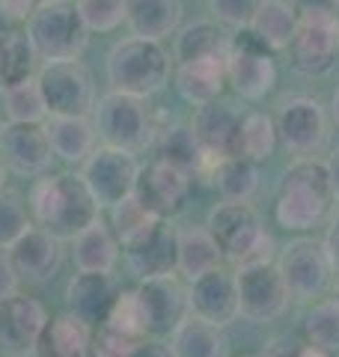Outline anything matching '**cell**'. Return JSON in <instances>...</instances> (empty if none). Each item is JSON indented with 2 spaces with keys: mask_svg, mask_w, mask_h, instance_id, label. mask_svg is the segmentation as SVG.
Instances as JSON below:
<instances>
[{
  "mask_svg": "<svg viewBox=\"0 0 339 357\" xmlns=\"http://www.w3.org/2000/svg\"><path fill=\"white\" fill-rule=\"evenodd\" d=\"M27 211L33 227L51 232L60 241H72L77 232H84L89 223L101 218L93 194L86 191L84 178L72 173L42 176L30 185Z\"/></svg>",
  "mask_w": 339,
  "mask_h": 357,
  "instance_id": "1",
  "label": "cell"
},
{
  "mask_svg": "<svg viewBox=\"0 0 339 357\" xmlns=\"http://www.w3.org/2000/svg\"><path fill=\"white\" fill-rule=\"evenodd\" d=\"M333 203L324 158L292 161L277 185L274 220L286 232H312L333 218Z\"/></svg>",
  "mask_w": 339,
  "mask_h": 357,
  "instance_id": "2",
  "label": "cell"
},
{
  "mask_svg": "<svg viewBox=\"0 0 339 357\" xmlns=\"http://www.w3.org/2000/svg\"><path fill=\"white\" fill-rule=\"evenodd\" d=\"M202 227L218 241L223 259L235 268L277 262L274 238L250 203H218L209 211Z\"/></svg>",
  "mask_w": 339,
  "mask_h": 357,
  "instance_id": "3",
  "label": "cell"
},
{
  "mask_svg": "<svg viewBox=\"0 0 339 357\" xmlns=\"http://www.w3.org/2000/svg\"><path fill=\"white\" fill-rule=\"evenodd\" d=\"M105 72L110 93L134 96L146 102L173 81V57L167 54L164 45L126 36L110 48Z\"/></svg>",
  "mask_w": 339,
  "mask_h": 357,
  "instance_id": "4",
  "label": "cell"
},
{
  "mask_svg": "<svg viewBox=\"0 0 339 357\" xmlns=\"http://www.w3.org/2000/svg\"><path fill=\"white\" fill-rule=\"evenodd\" d=\"M24 33L36 57L45 63L81 60L89 42V33L81 15H77V3H69V0H42V3H36L33 15L27 18Z\"/></svg>",
  "mask_w": 339,
  "mask_h": 357,
  "instance_id": "5",
  "label": "cell"
},
{
  "mask_svg": "<svg viewBox=\"0 0 339 357\" xmlns=\"http://www.w3.org/2000/svg\"><path fill=\"white\" fill-rule=\"evenodd\" d=\"M93 126L101 146L122 149L131 155L146 152L158 137V126L149 105L143 98L122 93H105L98 98L93 110Z\"/></svg>",
  "mask_w": 339,
  "mask_h": 357,
  "instance_id": "6",
  "label": "cell"
},
{
  "mask_svg": "<svg viewBox=\"0 0 339 357\" xmlns=\"http://www.w3.org/2000/svg\"><path fill=\"white\" fill-rule=\"evenodd\" d=\"M292 69L303 77H324L339 63V21L327 3L301 6V24L289 45Z\"/></svg>",
  "mask_w": 339,
  "mask_h": 357,
  "instance_id": "7",
  "label": "cell"
},
{
  "mask_svg": "<svg viewBox=\"0 0 339 357\" xmlns=\"http://www.w3.org/2000/svg\"><path fill=\"white\" fill-rule=\"evenodd\" d=\"M277 271L289 289L292 301H312L322 298L333 283V265L324 250V241L312 236L292 238L286 248L277 253Z\"/></svg>",
  "mask_w": 339,
  "mask_h": 357,
  "instance_id": "8",
  "label": "cell"
},
{
  "mask_svg": "<svg viewBox=\"0 0 339 357\" xmlns=\"http://www.w3.org/2000/svg\"><path fill=\"white\" fill-rule=\"evenodd\" d=\"M36 81L48 116H89L96 110V81L81 60L42 63Z\"/></svg>",
  "mask_w": 339,
  "mask_h": 357,
  "instance_id": "9",
  "label": "cell"
},
{
  "mask_svg": "<svg viewBox=\"0 0 339 357\" xmlns=\"http://www.w3.org/2000/svg\"><path fill=\"white\" fill-rule=\"evenodd\" d=\"M277 122V137L280 146L286 149L295 161L319 158L331 137V126H327V110L322 107L319 98L312 96H292L280 105Z\"/></svg>",
  "mask_w": 339,
  "mask_h": 357,
  "instance_id": "10",
  "label": "cell"
},
{
  "mask_svg": "<svg viewBox=\"0 0 339 357\" xmlns=\"http://www.w3.org/2000/svg\"><path fill=\"white\" fill-rule=\"evenodd\" d=\"M226 84L232 86L235 96L247 98V102L265 98L277 84L274 54L265 48L250 27L232 33L229 57H226Z\"/></svg>",
  "mask_w": 339,
  "mask_h": 357,
  "instance_id": "11",
  "label": "cell"
},
{
  "mask_svg": "<svg viewBox=\"0 0 339 357\" xmlns=\"http://www.w3.org/2000/svg\"><path fill=\"white\" fill-rule=\"evenodd\" d=\"M86 191L93 194L98 208H113L134 197L140 178V161L137 155L110 149V146H96V152L81 164V173Z\"/></svg>",
  "mask_w": 339,
  "mask_h": 357,
  "instance_id": "12",
  "label": "cell"
},
{
  "mask_svg": "<svg viewBox=\"0 0 339 357\" xmlns=\"http://www.w3.org/2000/svg\"><path fill=\"white\" fill-rule=\"evenodd\" d=\"M235 292H239V316L253 325L277 321L289 310V289L282 283L277 265L235 268Z\"/></svg>",
  "mask_w": 339,
  "mask_h": 357,
  "instance_id": "13",
  "label": "cell"
},
{
  "mask_svg": "<svg viewBox=\"0 0 339 357\" xmlns=\"http://www.w3.org/2000/svg\"><path fill=\"white\" fill-rule=\"evenodd\" d=\"M190 185H194V176H188L185 170H179L173 164L164 161H152L140 167V178L137 188H134V199L149 211L158 220H170L176 218L179 211L185 208Z\"/></svg>",
  "mask_w": 339,
  "mask_h": 357,
  "instance_id": "14",
  "label": "cell"
},
{
  "mask_svg": "<svg viewBox=\"0 0 339 357\" xmlns=\"http://www.w3.org/2000/svg\"><path fill=\"white\" fill-rule=\"evenodd\" d=\"M137 298L143 307V319H146V337L152 340H164L173 337L176 328L190 316V304H188V286L176 277H161V280H146L137 283Z\"/></svg>",
  "mask_w": 339,
  "mask_h": 357,
  "instance_id": "15",
  "label": "cell"
},
{
  "mask_svg": "<svg viewBox=\"0 0 339 357\" xmlns=\"http://www.w3.org/2000/svg\"><path fill=\"white\" fill-rule=\"evenodd\" d=\"M48 321L51 316L39 298L15 292L13 298L0 301V345L15 357H30L36 351Z\"/></svg>",
  "mask_w": 339,
  "mask_h": 357,
  "instance_id": "16",
  "label": "cell"
},
{
  "mask_svg": "<svg viewBox=\"0 0 339 357\" xmlns=\"http://www.w3.org/2000/svg\"><path fill=\"white\" fill-rule=\"evenodd\" d=\"M0 158H3L6 170L18 176H48V167L54 161V149L42 126H15L6 122L0 128Z\"/></svg>",
  "mask_w": 339,
  "mask_h": 357,
  "instance_id": "17",
  "label": "cell"
},
{
  "mask_svg": "<svg viewBox=\"0 0 339 357\" xmlns=\"http://www.w3.org/2000/svg\"><path fill=\"white\" fill-rule=\"evenodd\" d=\"M190 316L214 328H226L239 319V292H235V274L218 268L202 274L199 280L188 283Z\"/></svg>",
  "mask_w": 339,
  "mask_h": 357,
  "instance_id": "18",
  "label": "cell"
},
{
  "mask_svg": "<svg viewBox=\"0 0 339 357\" xmlns=\"http://www.w3.org/2000/svg\"><path fill=\"white\" fill-rule=\"evenodd\" d=\"M122 286L113 274H86L77 271L66 286V312H72L77 321H84L89 331L101 328L110 316V307L116 304Z\"/></svg>",
  "mask_w": 339,
  "mask_h": 357,
  "instance_id": "19",
  "label": "cell"
},
{
  "mask_svg": "<svg viewBox=\"0 0 339 357\" xmlns=\"http://www.w3.org/2000/svg\"><path fill=\"white\" fill-rule=\"evenodd\" d=\"M241 122L244 116L226 102H214L206 107H197L190 116V128L194 137L199 140L202 152L211 161L220 158H232L239 155V134H241Z\"/></svg>",
  "mask_w": 339,
  "mask_h": 357,
  "instance_id": "20",
  "label": "cell"
},
{
  "mask_svg": "<svg viewBox=\"0 0 339 357\" xmlns=\"http://www.w3.org/2000/svg\"><path fill=\"white\" fill-rule=\"evenodd\" d=\"M128 262V271L140 283L161 280V277H176V259H179V229L161 220L158 227L137 241L134 248L122 250Z\"/></svg>",
  "mask_w": 339,
  "mask_h": 357,
  "instance_id": "21",
  "label": "cell"
},
{
  "mask_svg": "<svg viewBox=\"0 0 339 357\" xmlns=\"http://www.w3.org/2000/svg\"><path fill=\"white\" fill-rule=\"evenodd\" d=\"M6 256H9V262H13V268H15L18 280L48 283L51 277L60 271L66 250H63L60 238H54L51 232L33 227L13 244V250H9Z\"/></svg>",
  "mask_w": 339,
  "mask_h": 357,
  "instance_id": "22",
  "label": "cell"
},
{
  "mask_svg": "<svg viewBox=\"0 0 339 357\" xmlns=\"http://www.w3.org/2000/svg\"><path fill=\"white\" fill-rule=\"evenodd\" d=\"M173 86L179 98L190 107H206L220 102V93L226 89V57L173 66Z\"/></svg>",
  "mask_w": 339,
  "mask_h": 357,
  "instance_id": "23",
  "label": "cell"
},
{
  "mask_svg": "<svg viewBox=\"0 0 339 357\" xmlns=\"http://www.w3.org/2000/svg\"><path fill=\"white\" fill-rule=\"evenodd\" d=\"M119 256H122V244L116 241V236H113L110 223L101 220V218L72 238V262H75L77 271L113 274Z\"/></svg>",
  "mask_w": 339,
  "mask_h": 357,
  "instance_id": "24",
  "label": "cell"
},
{
  "mask_svg": "<svg viewBox=\"0 0 339 357\" xmlns=\"http://www.w3.org/2000/svg\"><path fill=\"white\" fill-rule=\"evenodd\" d=\"M152 149L158 155V161L173 164L179 170H185L188 176H209L211 170V158L202 152L199 140L194 137L190 122H176V126L158 128V137L152 143Z\"/></svg>",
  "mask_w": 339,
  "mask_h": 357,
  "instance_id": "25",
  "label": "cell"
},
{
  "mask_svg": "<svg viewBox=\"0 0 339 357\" xmlns=\"http://www.w3.org/2000/svg\"><path fill=\"white\" fill-rule=\"evenodd\" d=\"M232 33H226L214 21H194L176 33L173 42V66L199 63V60H223L229 57Z\"/></svg>",
  "mask_w": 339,
  "mask_h": 357,
  "instance_id": "26",
  "label": "cell"
},
{
  "mask_svg": "<svg viewBox=\"0 0 339 357\" xmlns=\"http://www.w3.org/2000/svg\"><path fill=\"white\" fill-rule=\"evenodd\" d=\"M45 134L54 149V158L66 164H84L96 152V126L89 116H48Z\"/></svg>",
  "mask_w": 339,
  "mask_h": 357,
  "instance_id": "27",
  "label": "cell"
},
{
  "mask_svg": "<svg viewBox=\"0 0 339 357\" xmlns=\"http://www.w3.org/2000/svg\"><path fill=\"white\" fill-rule=\"evenodd\" d=\"M185 6L179 0H134L128 3V27L134 39L161 45L182 24Z\"/></svg>",
  "mask_w": 339,
  "mask_h": 357,
  "instance_id": "28",
  "label": "cell"
},
{
  "mask_svg": "<svg viewBox=\"0 0 339 357\" xmlns=\"http://www.w3.org/2000/svg\"><path fill=\"white\" fill-rule=\"evenodd\" d=\"M298 24H301L298 3H289V0H262V3H256L250 30L262 39V45L271 54H277V51H289V45L298 33Z\"/></svg>",
  "mask_w": 339,
  "mask_h": 357,
  "instance_id": "29",
  "label": "cell"
},
{
  "mask_svg": "<svg viewBox=\"0 0 339 357\" xmlns=\"http://www.w3.org/2000/svg\"><path fill=\"white\" fill-rule=\"evenodd\" d=\"M220 262H223V253L206 227H182L179 229L176 274H182L188 283H194L202 274L223 268Z\"/></svg>",
  "mask_w": 339,
  "mask_h": 357,
  "instance_id": "30",
  "label": "cell"
},
{
  "mask_svg": "<svg viewBox=\"0 0 339 357\" xmlns=\"http://www.w3.org/2000/svg\"><path fill=\"white\" fill-rule=\"evenodd\" d=\"M89 342H93V331L72 312H60L48 321L33 357H89Z\"/></svg>",
  "mask_w": 339,
  "mask_h": 357,
  "instance_id": "31",
  "label": "cell"
},
{
  "mask_svg": "<svg viewBox=\"0 0 339 357\" xmlns=\"http://www.w3.org/2000/svg\"><path fill=\"white\" fill-rule=\"evenodd\" d=\"M209 178L220 194V203H250L259 191V167L241 155L214 161Z\"/></svg>",
  "mask_w": 339,
  "mask_h": 357,
  "instance_id": "32",
  "label": "cell"
},
{
  "mask_svg": "<svg viewBox=\"0 0 339 357\" xmlns=\"http://www.w3.org/2000/svg\"><path fill=\"white\" fill-rule=\"evenodd\" d=\"M170 351H173V357H226L229 345H226L220 328L188 316L170 337Z\"/></svg>",
  "mask_w": 339,
  "mask_h": 357,
  "instance_id": "33",
  "label": "cell"
},
{
  "mask_svg": "<svg viewBox=\"0 0 339 357\" xmlns=\"http://www.w3.org/2000/svg\"><path fill=\"white\" fill-rule=\"evenodd\" d=\"M36 60L39 57L33 51L27 33H0V93L18 86L27 77H36Z\"/></svg>",
  "mask_w": 339,
  "mask_h": 357,
  "instance_id": "34",
  "label": "cell"
},
{
  "mask_svg": "<svg viewBox=\"0 0 339 357\" xmlns=\"http://www.w3.org/2000/svg\"><path fill=\"white\" fill-rule=\"evenodd\" d=\"M303 345L322 351L324 357H339V304L333 298L312 304L303 319Z\"/></svg>",
  "mask_w": 339,
  "mask_h": 357,
  "instance_id": "35",
  "label": "cell"
},
{
  "mask_svg": "<svg viewBox=\"0 0 339 357\" xmlns=\"http://www.w3.org/2000/svg\"><path fill=\"white\" fill-rule=\"evenodd\" d=\"M280 137H277V122L268 114H247L241 122V134H239V155L247 161H253L256 167L268 161L277 152Z\"/></svg>",
  "mask_w": 339,
  "mask_h": 357,
  "instance_id": "36",
  "label": "cell"
},
{
  "mask_svg": "<svg viewBox=\"0 0 339 357\" xmlns=\"http://www.w3.org/2000/svg\"><path fill=\"white\" fill-rule=\"evenodd\" d=\"M107 223H110V229H113V236H116V241L122 244V250H128V248H134L137 241H143L146 236H149V232L161 220L152 218L134 197H128L126 203H119V206L110 208V220Z\"/></svg>",
  "mask_w": 339,
  "mask_h": 357,
  "instance_id": "37",
  "label": "cell"
},
{
  "mask_svg": "<svg viewBox=\"0 0 339 357\" xmlns=\"http://www.w3.org/2000/svg\"><path fill=\"white\" fill-rule=\"evenodd\" d=\"M3 105H6L9 122H15V126H42V122L48 119V107H45L36 77H27V81H21L18 86L6 89Z\"/></svg>",
  "mask_w": 339,
  "mask_h": 357,
  "instance_id": "38",
  "label": "cell"
},
{
  "mask_svg": "<svg viewBox=\"0 0 339 357\" xmlns=\"http://www.w3.org/2000/svg\"><path fill=\"white\" fill-rule=\"evenodd\" d=\"M27 229H33L27 199L18 191H0V250H13V244L24 236Z\"/></svg>",
  "mask_w": 339,
  "mask_h": 357,
  "instance_id": "39",
  "label": "cell"
},
{
  "mask_svg": "<svg viewBox=\"0 0 339 357\" xmlns=\"http://www.w3.org/2000/svg\"><path fill=\"white\" fill-rule=\"evenodd\" d=\"M77 15L86 33H113L128 24V3L126 0H77Z\"/></svg>",
  "mask_w": 339,
  "mask_h": 357,
  "instance_id": "40",
  "label": "cell"
},
{
  "mask_svg": "<svg viewBox=\"0 0 339 357\" xmlns=\"http://www.w3.org/2000/svg\"><path fill=\"white\" fill-rule=\"evenodd\" d=\"M105 328L126 333L131 340H146V319H143V307L137 298V289H122L116 304L110 307V316L105 321Z\"/></svg>",
  "mask_w": 339,
  "mask_h": 357,
  "instance_id": "41",
  "label": "cell"
},
{
  "mask_svg": "<svg viewBox=\"0 0 339 357\" xmlns=\"http://www.w3.org/2000/svg\"><path fill=\"white\" fill-rule=\"evenodd\" d=\"M209 13L214 18V24H220L223 30L232 27L235 33H239V30L250 27L253 13H256V3H250V0H211Z\"/></svg>",
  "mask_w": 339,
  "mask_h": 357,
  "instance_id": "42",
  "label": "cell"
},
{
  "mask_svg": "<svg viewBox=\"0 0 339 357\" xmlns=\"http://www.w3.org/2000/svg\"><path fill=\"white\" fill-rule=\"evenodd\" d=\"M140 340H131L126 333H116L110 328H96L93 342H89V357H131Z\"/></svg>",
  "mask_w": 339,
  "mask_h": 357,
  "instance_id": "43",
  "label": "cell"
},
{
  "mask_svg": "<svg viewBox=\"0 0 339 357\" xmlns=\"http://www.w3.org/2000/svg\"><path fill=\"white\" fill-rule=\"evenodd\" d=\"M15 292H21V280H18L13 262H9V256L0 253V301L13 298Z\"/></svg>",
  "mask_w": 339,
  "mask_h": 357,
  "instance_id": "44",
  "label": "cell"
},
{
  "mask_svg": "<svg viewBox=\"0 0 339 357\" xmlns=\"http://www.w3.org/2000/svg\"><path fill=\"white\" fill-rule=\"evenodd\" d=\"M324 250L331 256V265L333 271L339 274V211L331 218V227H327V236H324Z\"/></svg>",
  "mask_w": 339,
  "mask_h": 357,
  "instance_id": "45",
  "label": "cell"
},
{
  "mask_svg": "<svg viewBox=\"0 0 339 357\" xmlns=\"http://www.w3.org/2000/svg\"><path fill=\"white\" fill-rule=\"evenodd\" d=\"M131 357H173V351H170V342L146 337V340H140V345L134 349Z\"/></svg>",
  "mask_w": 339,
  "mask_h": 357,
  "instance_id": "46",
  "label": "cell"
},
{
  "mask_svg": "<svg viewBox=\"0 0 339 357\" xmlns=\"http://www.w3.org/2000/svg\"><path fill=\"white\" fill-rule=\"evenodd\" d=\"M295 354H298V342H292V340H271L259 357H295Z\"/></svg>",
  "mask_w": 339,
  "mask_h": 357,
  "instance_id": "47",
  "label": "cell"
},
{
  "mask_svg": "<svg viewBox=\"0 0 339 357\" xmlns=\"http://www.w3.org/2000/svg\"><path fill=\"white\" fill-rule=\"evenodd\" d=\"M33 6H36V3H30V0H18V3H0V15L15 18V21H27L33 15Z\"/></svg>",
  "mask_w": 339,
  "mask_h": 357,
  "instance_id": "48",
  "label": "cell"
},
{
  "mask_svg": "<svg viewBox=\"0 0 339 357\" xmlns=\"http://www.w3.org/2000/svg\"><path fill=\"white\" fill-rule=\"evenodd\" d=\"M324 167H327V178H331V191H333V199L339 203V146L327 152Z\"/></svg>",
  "mask_w": 339,
  "mask_h": 357,
  "instance_id": "49",
  "label": "cell"
},
{
  "mask_svg": "<svg viewBox=\"0 0 339 357\" xmlns=\"http://www.w3.org/2000/svg\"><path fill=\"white\" fill-rule=\"evenodd\" d=\"M331 119L339 126V86L333 89V98H331Z\"/></svg>",
  "mask_w": 339,
  "mask_h": 357,
  "instance_id": "50",
  "label": "cell"
},
{
  "mask_svg": "<svg viewBox=\"0 0 339 357\" xmlns=\"http://www.w3.org/2000/svg\"><path fill=\"white\" fill-rule=\"evenodd\" d=\"M295 357H324L322 351H315V349H310V345H303V342H298V354Z\"/></svg>",
  "mask_w": 339,
  "mask_h": 357,
  "instance_id": "51",
  "label": "cell"
},
{
  "mask_svg": "<svg viewBox=\"0 0 339 357\" xmlns=\"http://www.w3.org/2000/svg\"><path fill=\"white\" fill-rule=\"evenodd\" d=\"M6 164H3V158H0V191H6Z\"/></svg>",
  "mask_w": 339,
  "mask_h": 357,
  "instance_id": "52",
  "label": "cell"
},
{
  "mask_svg": "<svg viewBox=\"0 0 339 357\" xmlns=\"http://www.w3.org/2000/svg\"><path fill=\"white\" fill-rule=\"evenodd\" d=\"M333 301L339 304V280H336V286H333Z\"/></svg>",
  "mask_w": 339,
  "mask_h": 357,
  "instance_id": "53",
  "label": "cell"
},
{
  "mask_svg": "<svg viewBox=\"0 0 339 357\" xmlns=\"http://www.w3.org/2000/svg\"><path fill=\"white\" fill-rule=\"evenodd\" d=\"M333 9H336V21H339V3H333Z\"/></svg>",
  "mask_w": 339,
  "mask_h": 357,
  "instance_id": "54",
  "label": "cell"
}]
</instances>
